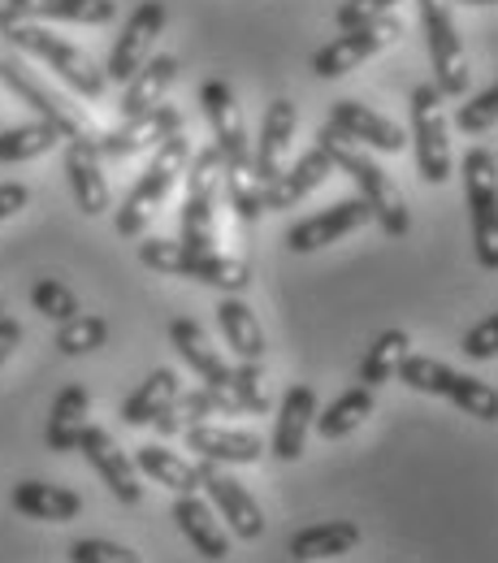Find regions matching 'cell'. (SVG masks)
<instances>
[{
	"instance_id": "cell-34",
	"label": "cell",
	"mask_w": 498,
	"mask_h": 563,
	"mask_svg": "<svg viewBox=\"0 0 498 563\" xmlns=\"http://www.w3.org/2000/svg\"><path fill=\"white\" fill-rule=\"evenodd\" d=\"M373 390L368 386H352V390H343L325 412H317V433L325 438V442H339V438H347V433H356L359 424L373 417Z\"/></svg>"
},
{
	"instance_id": "cell-17",
	"label": "cell",
	"mask_w": 498,
	"mask_h": 563,
	"mask_svg": "<svg viewBox=\"0 0 498 563\" xmlns=\"http://www.w3.org/2000/svg\"><path fill=\"white\" fill-rule=\"evenodd\" d=\"M174 131H182V113L174 104H156L152 113L131 118V122L96 135V152L109 156V161H122V156H135L143 147H156V143L165 140V135H174Z\"/></svg>"
},
{
	"instance_id": "cell-37",
	"label": "cell",
	"mask_w": 498,
	"mask_h": 563,
	"mask_svg": "<svg viewBox=\"0 0 498 563\" xmlns=\"http://www.w3.org/2000/svg\"><path fill=\"white\" fill-rule=\"evenodd\" d=\"M109 343V321L100 312H78L70 321H62L57 330V352L62 355H91Z\"/></svg>"
},
{
	"instance_id": "cell-6",
	"label": "cell",
	"mask_w": 498,
	"mask_h": 563,
	"mask_svg": "<svg viewBox=\"0 0 498 563\" xmlns=\"http://www.w3.org/2000/svg\"><path fill=\"white\" fill-rule=\"evenodd\" d=\"M403 386L421 390V395H442L451 399L460 412L477 417V421H498V390L490 382H477L468 373H455L451 364L442 360H429V355H403L399 373H395Z\"/></svg>"
},
{
	"instance_id": "cell-41",
	"label": "cell",
	"mask_w": 498,
	"mask_h": 563,
	"mask_svg": "<svg viewBox=\"0 0 498 563\" xmlns=\"http://www.w3.org/2000/svg\"><path fill=\"white\" fill-rule=\"evenodd\" d=\"M495 122H498V82L455 109V126H460L464 135H482V131H490Z\"/></svg>"
},
{
	"instance_id": "cell-7",
	"label": "cell",
	"mask_w": 498,
	"mask_h": 563,
	"mask_svg": "<svg viewBox=\"0 0 498 563\" xmlns=\"http://www.w3.org/2000/svg\"><path fill=\"white\" fill-rule=\"evenodd\" d=\"M225 161L217 147H200L187 161V200H182V239L196 252H213L217 243V196H221Z\"/></svg>"
},
{
	"instance_id": "cell-15",
	"label": "cell",
	"mask_w": 498,
	"mask_h": 563,
	"mask_svg": "<svg viewBox=\"0 0 498 563\" xmlns=\"http://www.w3.org/2000/svg\"><path fill=\"white\" fill-rule=\"evenodd\" d=\"M78 451H82V460L100 473V482L109 486V494H113L118 503H126V507H135V503H140L143 498L140 468H135V460L113 442V433H109V429L87 424V429L78 433Z\"/></svg>"
},
{
	"instance_id": "cell-46",
	"label": "cell",
	"mask_w": 498,
	"mask_h": 563,
	"mask_svg": "<svg viewBox=\"0 0 498 563\" xmlns=\"http://www.w3.org/2000/svg\"><path fill=\"white\" fill-rule=\"evenodd\" d=\"M22 343V321H13V317H0V364L13 355V347Z\"/></svg>"
},
{
	"instance_id": "cell-3",
	"label": "cell",
	"mask_w": 498,
	"mask_h": 563,
	"mask_svg": "<svg viewBox=\"0 0 498 563\" xmlns=\"http://www.w3.org/2000/svg\"><path fill=\"white\" fill-rule=\"evenodd\" d=\"M187 161H191V140H187L182 131H174V135H165V140L156 143V152H152L143 178L131 187V196L122 200V209L113 217V230H118L122 239H140L143 225L156 217V209L165 205V196L174 191L178 174H187Z\"/></svg>"
},
{
	"instance_id": "cell-22",
	"label": "cell",
	"mask_w": 498,
	"mask_h": 563,
	"mask_svg": "<svg viewBox=\"0 0 498 563\" xmlns=\"http://www.w3.org/2000/svg\"><path fill=\"white\" fill-rule=\"evenodd\" d=\"M330 174H334L330 156H325L321 147H308L290 169H283L274 183H265V187H261V205H265V212L295 209V205H299L303 196H312Z\"/></svg>"
},
{
	"instance_id": "cell-12",
	"label": "cell",
	"mask_w": 498,
	"mask_h": 563,
	"mask_svg": "<svg viewBox=\"0 0 498 563\" xmlns=\"http://www.w3.org/2000/svg\"><path fill=\"white\" fill-rule=\"evenodd\" d=\"M165 22H169L165 0H143L140 9L126 18V26H122V35H118V44H113V53H109L104 78H109V82H131L135 70L152 57L156 35L165 31Z\"/></svg>"
},
{
	"instance_id": "cell-13",
	"label": "cell",
	"mask_w": 498,
	"mask_h": 563,
	"mask_svg": "<svg viewBox=\"0 0 498 563\" xmlns=\"http://www.w3.org/2000/svg\"><path fill=\"white\" fill-rule=\"evenodd\" d=\"M200 104H204V118L213 126V147L221 152L225 169H252V143H247V126H243V113H239L230 82L209 78L200 87Z\"/></svg>"
},
{
	"instance_id": "cell-48",
	"label": "cell",
	"mask_w": 498,
	"mask_h": 563,
	"mask_svg": "<svg viewBox=\"0 0 498 563\" xmlns=\"http://www.w3.org/2000/svg\"><path fill=\"white\" fill-rule=\"evenodd\" d=\"M0 317H4V299H0Z\"/></svg>"
},
{
	"instance_id": "cell-47",
	"label": "cell",
	"mask_w": 498,
	"mask_h": 563,
	"mask_svg": "<svg viewBox=\"0 0 498 563\" xmlns=\"http://www.w3.org/2000/svg\"><path fill=\"white\" fill-rule=\"evenodd\" d=\"M464 4H498V0H464Z\"/></svg>"
},
{
	"instance_id": "cell-16",
	"label": "cell",
	"mask_w": 498,
	"mask_h": 563,
	"mask_svg": "<svg viewBox=\"0 0 498 563\" xmlns=\"http://www.w3.org/2000/svg\"><path fill=\"white\" fill-rule=\"evenodd\" d=\"M368 221H373L368 205H364L359 196H352V200H339V205H330V209L317 212V217L295 221V225L286 230V247L303 256V252H317V247H330V243L356 234L359 225H368Z\"/></svg>"
},
{
	"instance_id": "cell-24",
	"label": "cell",
	"mask_w": 498,
	"mask_h": 563,
	"mask_svg": "<svg viewBox=\"0 0 498 563\" xmlns=\"http://www.w3.org/2000/svg\"><path fill=\"white\" fill-rule=\"evenodd\" d=\"M317 421V390L312 386H290L283 395V408H278V424H274V455L283 464H295L303 455V442H308V429Z\"/></svg>"
},
{
	"instance_id": "cell-36",
	"label": "cell",
	"mask_w": 498,
	"mask_h": 563,
	"mask_svg": "<svg viewBox=\"0 0 498 563\" xmlns=\"http://www.w3.org/2000/svg\"><path fill=\"white\" fill-rule=\"evenodd\" d=\"M62 135L48 122H26V126H9L0 131V165H18V161H35L44 152H53Z\"/></svg>"
},
{
	"instance_id": "cell-45",
	"label": "cell",
	"mask_w": 498,
	"mask_h": 563,
	"mask_svg": "<svg viewBox=\"0 0 498 563\" xmlns=\"http://www.w3.org/2000/svg\"><path fill=\"white\" fill-rule=\"evenodd\" d=\"M26 200H31V191L22 183H0V221H9L13 212L26 209Z\"/></svg>"
},
{
	"instance_id": "cell-10",
	"label": "cell",
	"mask_w": 498,
	"mask_h": 563,
	"mask_svg": "<svg viewBox=\"0 0 498 563\" xmlns=\"http://www.w3.org/2000/svg\"><path fill=\"white\" fill-rule=\"evenodd\" d=\"M412 143H417L421 178L429 187H442L451 178V140L442 118V91L433 82H421L412 91Z\"/></svg>"
},
{
	"instance_id": "cell-28",
	"label": "cell",
	"mask_w": 498,
	"mask_h": 563,
	"mask_svg": "<svg viewBox=\"0 0 498 563\" xmlns=\"http://www.w3.org/2000/svg\"><path fill=\"white\" fill-rule=\"evenodd\" d=\"M13 511L44 525H66L82 516V494L53 486V482H18L13 486Z\"/></svg>"
},
{
	"instance_id": "cell-19",
	"label": "cell",
	"mask_w": 498,
	"mask_h": 563,
	"mask_svg": "<svg viewBox=\"0 0 498 563\" xmlns=\"http://www.w3.org/2000/svg\"><path fill=\"white\" fill-rule=\"evenodd\" d=\"M118 18V0H4L0 4V26L4 22H82V26H104Z\"/></svg>"
},
{
	"instance_id": "cell-26",
	"label": "cell",
	"mask_w": 498,
	"mask_h": 563,
	"mask_svg": "<svg viewBox=\"0 0 498 563\" xmlns=\"http://www.w3.org/2000/svg\"><path fill=\"white\" fill-rule=\"evenodd\" d=\"M174 525L182 529V538L204 555V560L221 563L230 555V533L217 525L213 507L200 494H178L174 498Z\"/></svg>"
},
{
	"instance_id": "cell-23",
	"label": "cell",
	"mask_w": 498,
	"mask_h": 563,
	"mask_svg": "<svg viewBox=\"0 0 498 563\" xmlns=\"http://www.w3.org/2000/svg\"><path fill=\"white\" fill-rule=\"evenodd\" d=\"M187 446L200 455V460H213V464H261L265 455V442L261 433H247V429H225V424H187Z\"/></svg>"
},
{
	"instance_id": "cell-43",
	"label": "cell",
	"mask_w": 498,
	"mask_h": 563,
	"mask_svg": "<svg viewBox=\"0 0 498 563\" xmlns=\"http://www.w3.org/2000/svg\"><path fill=\"white\" fill-rule=\"evenodd\" d=\"M395 9H399V0H343L339 13H334V22H339V31H352L359 22L386 18V13H395Z\"/></svg>"
},
{
	"instance_id": "cell-5",
	"label": "cell",
	"mask_w": 498,
	"mask_h": 563,
	"mask_svg": "<svg viewBox=\"0 0 498 563\" xmlns=\"http://www.w3.org/2000/svg\"><path fill=\"white\" fill-rule=\"evenodd\" d=\"M464 200L473 221V252L477 265L498 274V161L490 147H468L460 161Z\"/></svg>"
},
{
	"instance_id": "cell-38",
	"label": "cell",
	"mask_w": 498,
	"mask_h": 563,
	"mask_svg": "<svg viewBox=\"0 0 498 563\" xmlns=\"http://www.w3.org/2000/svg\"><path fill=\"white\" fill-rule=\"evenodd\" d=\"M239 404V412H252V417H265L269 412V390H265V377H261V364L243 360L239 368H230V386H225Z\"/></svg>"
},
{
	"instance_id": "cell-33",
	"label": "cell",
	"mask_w": 498,
	"mask_h": 563,
	"mask_svg": "<svg viewBox=\"0 0 498 563\" xmlns=\"http://www.w3.org/2000/svg\"><path fill=\"white\" fill-rule=\"evenodd\" d=\"M174 399H178V373H174V368H152L140 382V390L122 404V421L131 424V429L152 424Z\"/></svg>"
},
{
	"instance_id": "cell-21",
	"label": "cell",
	"mask_w": 498,
	"mask_h": 563,
	"mask_svg": "<svg viewBox=\"0 0 498 563\" xmlns=\"http://www.w3.org/2000/svg\"><path fill=\"white\" fill-rule=\"evenodd\" d=\"M295 126H299V109L278 96L269 109H265V122H261V140L252 147V178L265 187L283 174V161L290 152V140H295Z\"/></svg>"
},
{
	"instance_id": "cell-35",
	"label": "cell",
	"mask_w": 498,
	"mask_h": 563,
	"mask_svg": "<svg viewBox=\"0 0 498 563\" xmlns=\"http://www.w3.org/2000/svg\"><path fill=\"white\" fill-rule=\"evenodd\" d=\"M408 347H412V339H408L403 330H386V334H377L373 347H368L364 360H359V386H368V390L386 386V382L399 373V364H403Z\"/></svg>"
},
{
	"instance_id": "cell-30",
	"label": "cell",
	"mask_w": 498,
	"mask_h": 563,
	"mask_svg": "<svg viewBox=\"0 0 498 563\" xmlns=\"http://www.w3.org/2000/svg\"><path fill=\"white\" fill-rule=\"evenodd\" d=\"M217 325H221V334H225V347L239 355V360H252V364L265 360V330H261L256 312H252L239 295H225V299L217 303Z\"/></svg>"
},
{
	"instance_id": "cell-25",
	"label": "cell",
	"mask_w": 498,
	"mask_h": 563,
	"mask_svg": "<svg viewBox=\"0 0 498 563\" xmlns=\"http://www.w3.org/2000/svg\"><path fill=\"white\" fill-rule=\"evenodd\" d=\"M359 525L356 520H321V525H308L299 533H290L286 551L290 560L299 563H317V560H343L359 547Z\"/></svg>"
},
{
	"instance_id": "cell-14",
	"label": "cell",
	"mask_w": 498,
	"mask_h": 563,
	"mask_svg": "<svg viewBox=\"0 0 498 563\" xmlns=\"http://www.w3.org/2000/svg\"><path fill=\"white\" fill-rule=\"evenodd\" d=\"M196 473H200V490H209L213 507L225 516V525H230V533L243 538V542H256V538L265 533V511H261V503L247 494V486L234 482V477H230L221 464H213V460H200Z\"/></svg>"
},
{
	"instance_id": "cell-18",
	"label": "cell",
	"mask_w": 498,
	"mask_h": 563,
	"mask_svg": "<svg viewBox=\"0 0 498 563\" xmlns=\"http://www.w3.org/2000/svg\"><path fill=\"white\" fill-rule=\"evenodd\" d=\"M104 156L96 152V135L66 140V178H70L74 205L87 217L109 212V178H104Z\"/></svg>"
},
{
	"instance_id": "cell-2",
	"label": "cell",
	"mask_w": 498,
	"mask_h": 563,
	"mask_svg": "<svg viewBox=\"0 0 498 563\" xmlns=\"http://www.w3.org/2000/svg\"><path fill=\"white\" fill-rule=\"evenodd\" d=\"M0 35H4V44H9V48L26 53V57H40V62L57 74L70 91H78V96L100 100V96L109 91L104 70H100L82 48H74L70 40L53 35L48 26H40V22H4V26H0Z\"/></svg>"
},
{
	"instance_id": "cell-27",
	"label": "cell",
	"mask_w": 498,
	"mask_h": 563,
	"mask_svg": "<svg viewBox=\"0 0 498 563\" xmlns=\"http://www.w3.org/2000/svg\"><path fill=\"white\" fill-rule=\"evenodd\" d=\"M174 78H178V57H169V53H156V57H147L135 78L126 82V91H122V122H131V118H143V113H152L156 104H165V91L174 87Z\"/></svg>"
},
{
	"instance_id": "cell-31",
	"label": "cell",
	"mask_w": 498,
	"mask_h": 563,
	"mask_svg": "<svg viewBox=\"0 0 498 563\" xmlns=\"http://www.w3.org/2000/svg\"><path fill=\"white\" fill-rule=\"evenodd\" d=\"M135 468H140L143 477H152L156 486H165V490H174V494L200 490V473H196V464L182 460L178 451L161 446V442H147V446L135 451Z\"/></svg>"
},
{
	"instance_id": "cell-40",
	"label": "cell",
	"mask_w": 498,
	"mask_h": 563,
	"mask_svg": "<svg viewBox=\"0 0 498 563\" xmlns=\"http://www.w3.org/2000/svg\"><path fill=\"white\" fill-rule=\"evenodd\" d=\"M221 183H225V191H230V205L239 212V221H243V225H256L265 205H261V183L252 178V169H225Z\"/></svg>"
},
{
	"instance_id": "cell-42",
	"label": "cell",
	"mask_w": 498,
	"mask_h": 563,
	"mask_svg": "<svg viewBox=\"0 0 498 563\" xmlns=\"http://www.w3.org/2000/svg\"><path fill=\"white\" fill-rule=\"evenodd\" d=\"M70 563H143V555L109 538H82L70 547Z\"/></svg>"
},
{
	"instance_id": "cell-44",
	"label": "cell",
	"mask_w": 498,
	"mask_h": 563,
	"mask_svg": "<svg viewBox=\"0 0 498 563\" xmlns=\"http://www.w3.org/2000/svg\"><path fill=\"white\" fill-rule=\"evenodd\" d=\"M460 352L468 355V360H495L498 355V312H490L486 321H477V325L464 334Z\"/></svg>"
},
{
	"instance_id": "cell-29",
	"label": "cell",
	"mask_w": 498,
	"mask_h": 563,
	"mask_svg": "<svg viewBox=\"0 0 498 563\" xmlns=\"http://www.w3.org/2000/svg\"><path fill=\"white\" fill-rule=\"evenodd\" d=\"M169 343H174V352L182 355V360L200 373V382H204V386H217V390H225V386H230V364H225L221 352L209 343V334L200 330V321H191V317L169 321Z\"/></svg>"
},
{
	"instance_id": "cell-11",
	"label": "cell",
	"mask_w": 498,
	"mask_h": 563,
	"mask_svg": "<svg viewBox=\"0 0 498 563\" xmlns=\"http://www.w3.org/2000/svg\"><path fill=\"white\" fill-rule=\"evenodd\" d=\"M399 35H403V26H399L395 13L373 18V22H359L352 31L334 35V40L312 57V74H317V78H343L347 70H356L359 62L377 57L386 44H395Z\"/></svg>"
},
{
	"instance_id": "cell-39",
	"label": "cell",
	"mask_w": 498,
	"mask_h": 563,
	"mask_svg": "<svg viewBox=\"0 0 498 563\" xmlns=\"http://www.w3.org/2000/svg\"><path fill=\"white\" fill-rule=\"evenodd\" d=\"M31 308H35L40 317L57 321V325L82 312V308H78V295H74L66 282H57V278H40L35 286H31Z\"/></svg>"
},
{
	"instance_id": "cell-1",
	"label": "cell",
	"mask_w": 498,
	"mask_h": 563,
	"mask_svg": "<svg viewBox=\"0 0 498 563\" xmlns=\"http://www.w3.org/2000/svg\"><path fill=\"white\" fill-rule=\"evenodd\" d=\"M317 147L330 156L334 169L352 174V183L359 187V200L368 205L373 221H377L390 239H403V234L412 230V217H408V205H403L395 178H390L368 152H359L356 143H347L334 126H321V131H317Z\"/></svg>"
},
{
	"instance_id": "cell-4",
	"label": "cell",
	"mask_w": 498,
	"mask_h": 563,
	"mask_svg": "<svg viewBox=\"0 0 498 563\" xmlns=\"http://www.w3.org/2000/svg\"><path fill=\"white\" fill-rule=\"evenodd\" d=\"M140 261L156 274H169V278H191L217 286L225 295H243L252 286V269L234 256H217V252H196L187 243H169V239H143L140 243Z\"/></svg>"
},
{
	"instance_id": "cell-8",
	"label": "cell",
	"mask_w": 498,
	"mask_h": 563,
	"mask_svg": "<svg viewBox=\"0 0 498 563\" xmlns=\"http://www.w3.org/2000/svg\"><path fill=\"white\" fill-rule=\"evenodd\" d=\"M0 82L22 100V104H31L35 113H40V122H48L62 140H78V135H96L91 126H87V118L74 109L70 100L62 96V91H53L40 74L31 70L18 53H0Z\"/></svg>"
},
{
	"instance_id": "cell-20",
	"label": "cell",
	"mask_w": 498,
	"mask_h": 563,
	"mask_svg": "<svg viewBox=\"0 0 498 563\" xmlns=\"http://www.w3.org/2000/svg\"><path fill=\"white\" fill-rule=\"evenodd\" d=\"M325 126H334L347 143H364V147H377V152H403L408 147V135L390 118H381L377 109H368L359 100H334Z\"/></svg>"
},
{
	"instance_id": "cell-9",
	"label": "cell",
	"mask_w": 498,
	"mask_h": 563,
	"mask_svg": "<svg viewBox=\"0 0 498 563\" xmlns=\"http://www.w3.org/2000/svg\"><path fill=\"white\" fill-rule=\"evenodd\" d=\"M417 4H421V26H425L429 62H433V87L451 100H464L473 70H468L455 18H451V0H417Z\"/></svg>"
},
{
	"instance_id": "cell-32",
	"label": "cell",
	"mask_w": 498,
	"mask_h": 563,
	"mask_svg": "<svg viewBox=\"0 0 498 563\" xmlns=\"http://www.w3.org/2000/svg\"><path fill=\"white\" fill-rule=\"evenodd\" d=\"M87 412H91V395L87 386H66L53 404V417H48V429H44V442L48 451L66 455V451H78V433L87 429Z\"/></svg>"
}]
</instances>
